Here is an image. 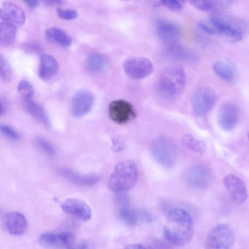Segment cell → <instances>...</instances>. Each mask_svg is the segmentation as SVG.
<instances>
[{"instance_id":"obj_1","label":"cell","mask_w":249,"mask_h":249,"mask_svg":"<svg viewBox=\"0 0 249 249\" xmlns=\"http://www.w3.org/2000/svg\"><path fill=\"white\" fill-rule=\"evenodd\" d=\"M194 234V223L190 213L186 210L176 208L168 213L163 228L165 239L177 246L187 245Z\"/></svg>"},{"instance_id":"obj_2","label":"cell","mask_w":249,"mask_h":249,"mask_svg":"<svg viewBox=\"0 0 249 249\" xmlns=\"http://www.w3.org/2000/svg\"><path fill=\"white\" fill-rule=\"evenodd\" d=\"M138 177V168L133 161H121L116 165L110 175L108 183V187L114 192H124L134 186Z\"/></svg>"},{"instance_id":"obj_3","label":"cell","mask_w":249,"mask_h":249,"mask_svg":"<svg viewBox=\"0 0 249 249\" xmlns=\"http://www.w3.org/2000/svg\"><path fill=\"white\" fill-rule=\"evenodd\" d=\"M186 81V73L179 65L167 67L162 72L159 79V87L166 95L175 96L184 89Z\"/></svg>"},{"instance_id":"obj_4","label":"cell","mask_w":249,"mask_h":249,"mask_svg":"<svg viewBox=\"0 0 249 249\" xmlns=\"http://www.w3.org/2000/svg\"><path fill=\"white\" fill-rule=\"evenodd\" d=\"M151 154L159 164L165 168L174 166L178 157V150L174 141L166 136L155 138L150 145Z\"/></svg>"},{"instance_id":"obj_5","label":"cell","mask_w":249,"mask_h":249,"mask_svg":"<svg viewBox=\"0 0 249 249\" xmlns=\"http://www.w3.org/2000/svg\"><path fill=\"white\" fill-rule=\"evenodd\" d=\"M234 242L233 232L228 225L220 223L214 226L207 234L205 249H231Z\"/></svg>"},{"instance_id":"obj_6","label":"cell","mask_w":249,"mask_h":249,"mask_svg":"<svg viewBox=\"0 0 249 249\" xmlns=\"http://www.w3.org/2000/svg\"><path fill=\"white\" fill-rule=\"evenodd\" d=\"M217 96L214 91L208 87H201L193 93L191 104L194 113L197 116L207 114L214 106Z\"/></svg>"},{"instance_id":"obj_7","label":"cell","mask_w":249,"mask_h":249,"mask_svg":"<svg viewBox=\"0 0 249 249\" xmlns=\"http://www.w3.org/2000/svg\"><path fill=\"white\" fill-rule=\"evenodd\" d=\"M210 21L216 33H218L231 42H238L243 37L244 33L237 21L221 17L219 15H212Z\"/></svg>"},{"instance_id":"obj_8","label":"cell","mask_w":249,"mask_h":249,"mask_svg":"<svg viewBox=\"0 0 249 249\" xmlns=\"http://www.w3.org/2000/svg\"><path fill=\"white\" fill-rule=\"evenodd\" d=\"M75 241L74 235L69 231L44 233L39 239L42 247L52 249H74Z\"/></svg>"},{"instance_id":"obj_9","label":"cell","mask_w":249,"mask_h":249,"mask_svg":"<svg viewBox=\"0 0 249 249\" xmlns=\"http://www.w3.org/2000/svg\"><path fill=\"white\" fill-rule=\"evenodd\" d=\"M213 180L211 170L206 166L196 164L191 167L185 174V182L190 188L204 189L210 186Z\"/></svg>"},{"instance_id":"obj_10","label":"cell","mask_w":249,"mask_h":249,"mask_svg":"<svg viewBox=\"0 0 249 249\" xmlns=\"http://www.w3.org/2000/svg\"><path fill=\"white\" fill-rule=\"evenodd\" d=\"M123 68L130 77L141 79L148 77L152 73L154 66L151 60L147 58L131 57L124 62Z\"/></svg>"},{"instance_id":"obj_11","label":"cell","mask_w":249,"mask_h":249,"mask_svg":"<svg viewBox=\"0 0 249 249\" xmlns=\"http://www.w3.org/2000/svg\"><path fill=\"white\" fill-rule=\"evenodd\" d=\"M240 118L238 107L235 104L228 102L223 105L219 108L217 114V122L223 130L228 131L234 128Z\"/></svg>"},{"instance_id":"obj_12","label":"cell","mask_w":249,"mask_h":249,"mask_svg":"<svg viewBox=\"0 0 249 249\" xmlns=\"http://www.w3.org/2000/svg\"><path fill=\"white\" fill-rule=\"evenodd\" d=\"M0 18L17 27L24 24L26 15L20 6L13 2L6 1L0 6Z\"/></svg>"},{"instance_id":"obj_13","label":"cell","mask_w":249,"mask_h":249,"mask_svg":"<svg viewBox=\"0 0 249 249\" xmlns=\"http://www.w3.org/2000/svg\"><path fill=\"white\" fill-rule=\"evenodd\" d=\"M109 115L114 122L121 124L134 118L136 113L130 103L123 100H116L109 104Z\"/></svg>"},{"instance_id":"obj_14","label":"cell","mask_w":249,"mask_h":249,"mask_svg":"<svg viewBox=\"0 0 249 249\" xmlns=\"http://www.w3.org/2000/svg\"><path fill=\"white\" fill-rule=\"evenodd\" d=\"M61 207L66 213L83 221L89 220L92 216L90 207L81 199L68 198L62 202Z\"/></svg>"},{"instance_id":"obj_15","label":"cell","mask_w":249,"mask_h":249,"mask_svg":"<svg viewBox=\"0 0 249 249\" xmlns=\"http://www.w3.org/2000/svg\"><path fill=\"white\" fill-rule=\"evenodd\" d=\"M2 226L9 234L19 236L26 232L27 221L22 213L12 212L5 215L2 220Z\"/></svg>"},{"instance_id":"obj_16","label":"cell","mask_w":249,"mask_h":249,"mask_svg":"<svg viewBox=\"0 0 249 249\" xmlns=\"http://www.w3.org/2000/svg\"><path fill=\"white\" fill-rule=\"evenodd\" d=\"M223 183L235 202L241 204L246 200L248 197L247 188L238 177L232 174L228 175L224 178Z\"/></svg>"},{"instance_id":"obj_17","label":"cell","mask_w":249,"mask_h":249,"mask_svg":"<svg viewBox=\"0 0 249 249\" xmlns=\"http://www.w3.org/2000/svg\"><path fill=\"white\" fill-rule=\"evenodd\" d=\"M92 94L86 90H80L73 96L71 102V110L73 115L81 117L88 113L94 103Z\"/></svg>"},{"instance_id":"obj_18","label":"cell","mask_w":249,"mask_h":249,"mask_svg":"<svg viewBox=\"0 0 249 249\" xmlns=\"http://www.w3.org/2000/svg\"><path fill=\"white\" fill-rule=\"evenodd\" d=\"M157 30L160 39L169 45L174 44L180 34L179 26L166 19H160L157 23Z\"/></svg>"},{"instance_id":"obj_19","label":"cell","mask_w":249,"mask_h":249,"mask_svg":"<svg viewBox=\"0 0 249 249\" xmlns=\"http://www.w3.org/2000/svg\"><path fill=\"white\" fill-rule=\"evenodd\" d=\"M164 53L172 59L187 62L194 63L199 59L197 53L194 50L175 44L169 45L166 48Z\"/></svg>"},{"instance_id":"obj_20","label":"cell","mask_w":249,"mask_h":249,"mask_svg":"<svg viewBox=\"0 0 249 249\" xmlns=\"http://www.w3.org/2000/svg\"><path fill=\"white\" fill-rule=\"evenodd\" d=\"M59 66L57 61L52 56L43 54L40 56L38 75L43 81L52 79L57 74Z\"/></svg>"},{"instance_id":"obj_21","label":"cell","mask_w":249,"mask_h":249,"mask_svg":"<svg viewBox=\"0 0 249 249\" xmlns=\"http://www.w3.org/2000/svg\"><path fill=\"white\" fill-rule=\"evenodd\" d=\"M60 174L70 182L83 187H90L96 184L99 180L94 174L82 175L69 169H62Z\"/></svg>"},{"instance_id":"obj_22","label":"cell","mask_w":249,"mask_h":249,"mask_svg":"<svg viewBox=\"0 0 249 249\" xmlns=\"http://www.w3.org/2000/svg\"><path fill=\"white\" fill-rule=\"evenodd\" d=\"M27 111L34 118L42 124L44 126H50V121L48 115L43 107L33 100L29 98L24 100Z\"/></svg>"},{"instance_id":"obj_23","label":"cell","mask_w":249,"mask_h":249,"mask_svg":"<svg viewBox=\"0 0 249 249\" xmlns=\"http://www.w3.org/2000/svg\"><path fill=\"white\" fill-rule=\"evenodd\" d=\"M17 27L4 21H0V46L12 45L16 41Z\"/></svg>"},{"instance_id":"obj_24","label":"cell","mask_w":249,"mask_h":249,"mask_svg":"<svg viewBox=\"0 0 249 249\" xmlns=\"http://www.w3.org/2000/svg\"><path fill=\"white\" fill-rule=\"evenodd\" d=\"M213 69L216 75L224 81L231 82L234 78L233 67L225 61L216 60L213 64Z\"/></svg>"},{"instance_id":"obj_25","label":"cell","mask_w":249,"mask_h":249,"mask_svg":"<svg viewBox=\"0 0 249 249\" xmlns=\"http://www.w3.org/2000/svg\"><path fill=\"white\" fill-rule=\"evenodd\" d=\"M47 37L64 47H69L71 44V38L63 30L55 27H51L46 31Z\"/></svg>"},{"instance_id":"obj_26","label":"cell","mask_w":249,"mask_h":249,"mask_svg":"<svg viewBox=\"0 0 249 249\" xmlns=\"http://www.w3.org/2000/svg\"><path fill=\"white\" fill-rule=\"evenodd\" d=\"M107 66L106 58L99 53H94L89 55L86 59L87 69L92 72H99L104 70Z\"/></svg>"},{"instance_id":"obj_27","label":"cell","mask_w":249,"mask_h":249,"mask_svg":"<svg viewBox=\"0 0 249 249\" xmlns=\"http://www.w3.org/2000/svg\"><path fill=\"white\" fill-rule=\"evenodd\" d=\"M181 143L186 149L201 154H203L206 149L203 142L197 140L190 134H186L182 137Z\"/></svg>"},{"instance_id":"obj_28","label":"cell","mask_w":249,"mask_h":249,"mask_svg":"<svg viewBox=\"0 0 249 249\" xmlns=\"http://www.w3.org/2000/svg\"><path fill=\"white\" fill-rule=\"evenodd\" d=\"M119 216L122 221L130 226L135 225L140 219V214L137 211L125 206L120 210Z\"/></svg>"},{"instance_id":"obj_29","label":"cell","mask_w":249,"mask_h":249,"mask_svg":"<svg viewBox=\"0 0 249 249\" xmlns=\"http://www.w3.org/2000/svg\"><path fill=\"white\" fill-rule=\"evenodd\" d=\"M12 71L11 66L5 57L0 53V78L5 82L11 81Z\"/></svg>"},{"instance_id":"obj_30","label":"cell","mask_w":249,"mask_h":249,"mask_svg":"<svg viewBox=\"0 0 249 249\" xmlns=\"http://www.w3.org/2000/svg\"><path fill=\"white\" fill-rule=\"evenodd\" d=\"M18 90L22 96L23 100L33 98L34 89L31 83L27 80H21L18 84Z\"/></svg>"},{"instance_id":"obj_31","label":"cell","mask_w":249,"mask_h":249,"mask_svg":"<svg viewBox=\"0 0 249 249\" xmlns=\"http://www.w3.org/2000/svg\"><path fill=\"white\" fill-rule=\"evenodd\" d=\"M36 143L39 148L47 155H52L54 153L53 147L46 139L38 138L36 140Z\"/></svg>"},{"instance_id":"obj_32","label":"cell","mask_w":249,"mask_h":249,"mask_svg":"<svg viewBox=\"0 0 249 249\" xmlns=\"http://www.w3.org/2000/svg\"><path fill=\"white\" fill-rule=\"evenodd\" d=\"M189 2L197 9L204 11L212 10L216 4L215 1L209 0H191Z\"/></svg>"},{"instance_id":"obj_33","label":"cell","mask_w":249,"mask_h":249,"mask_svg":"<svg viewBox=\"0 0 249 249\" xmlns=\"http://www.w3.org/2000/svg\"><path fill=\"white\" fill-rule=\"evenodd\" d=\"M57 13L58 16L62 19L71 20L77 17V12L72 9H63L57 8Z\"/></svg>"},{"instance_id":"obj_34","label":"cell","mask_w":249,"mask_h":249,"mask_svg":"<svg viewBox=\"0 0 249 249\" xmlns=\"http://www.w3.org/2000/svg\"><path fill=\"white\" fill-rule=\"evenodd\" d=\"M0 131L10 139L17 140L18 139V133L11 127L4 124H0Z\"/></svg>"},{"instance_id":"obj_35","label":"cell","mask_w":249,"mask_h":249,"mask_svg":"<svg viewBox=\"0 0 249 249\" xmlns=\"http://www.w3.org/2000/svg\"><path fill=\"white\" fill-rule=\"evenodd\" d=\"M160 2L161 5L173 11H179L182 8L181 3L178 0H161Z\"/></svg>"},{"instance_id":"obj_36","label":"cell","mask_w":249,"mask_h":249,"mask_svg":"<svg viewBox=\"0 0 249 249\" xmlns=\"http://www.w3.org/2000/svg\"><path fill=\"white\" fill-rule=\"evenodd\" d=\"M197 24L199 28L205 33L209 35H214L217 34L213 28L210 27L204 23L200 22H198Z\"/></svg>"},{"instance_id":"obj_37","label":"cell","mask_w":249,"mask_h":249,"mask_svg":"<svg viewBox=\"0 0 249 249\" xmlns=\"http://www.w3.org/2000/svg\"><path fill=\"white\" fill-rule=\"evenodd\" d=\"M124 249H154L152 247L140 244H131L125 246Z\"/></svg>"},{"instance_id":"obj_38","label":"cell","mask_w":249,"mask_h":249,"mask_svg":"<svg viewBox=\"0 0 249 249\" xmlns=\"http://www.w3.org/2000/svg\"><path fill=\"white\" fill-rule=\"evenodd\" d=\"M24 2L32 9L36 8L39 4L38 0H25Z\"/></svg>"},{"instance_id":"obj_39","label":"cell","mask_w":249,"mask_h":249,"mask_svg":"<svg viewBox=\"0 0 249 249\" xmlns=\"http://www.w3.org/2000/svg\"><path fill=\"white\" fill-rule=\"evenodd\" d=\"M79 249H88L87 244L86 242H83L80 246Z\"/></svg>"},{"instance_id":"obj_40","label":"cell","mask_w":249,"mask_h":249,"mask_svg":"<svg viewBox=\"0 0 249 249\" xmlns=\"http://www.w3.org/2000/svg\"><path fill=\"white\" fill-rule=\"evenodd\" d=\"M1 112H2V107H1V104L0 103V117L1 114Z\"/></svg>"},{"instance_id":"obj_41","label":"cell","mask_w":249,"mask_h":249,"mask_svg":"<svg viewBox=\"0 0 249 249\" xmlns=\"http://www.w3.org/2000/svg\"><path fill=\"white\" fill-rule=\"evenodd\" d=\"M0 213H1V212H0Z\"/></svg>"}]
</instances>
